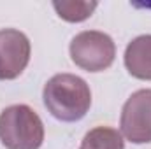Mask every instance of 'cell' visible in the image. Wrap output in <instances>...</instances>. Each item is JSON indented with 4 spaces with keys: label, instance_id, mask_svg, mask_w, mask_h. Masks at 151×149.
Segmentation results:
<instances>
[{
    "label": "cell",
    "instance_id": "1",
    "mask_svg": "<svg viewBox=\"0 0 151 149\" xmlns=\"http://www.w3.org/2000/svg\"><path fill=\"white\" fill-rule=\"evenodd\" d=\"M42 98L51 116L65 123L83 119L91 105V91L88 82L74 74L53 75L44 86Z\"/></svg>",
    "mask_w": 151,
    "mask_h": 149
},
{
    "label": "cell",
    "instance_id": "2",
    "mask_svg": "<svg viewBox=\"0 0 151 149\" xmlns=\"http://www.w3.org/2000/svg\"><path fill=\"white\" fill-rule=\"evenodd\" d=\"M0 140L5 149H39L44 142L42 119L25 104L5 107L0 112Z\"/></svg>",
    "mask_w": 151,
    "mask_h": 149
},
{
    "label": "cell",
    "instance_id": "3",
    "mask_svg": "<svg viewBox=\"0 0 151 149\" xmlns=\"http://www.w3.org/2000/svg\"><path fill=\"white\" fill-rule=\"evenodd\" d=\"M70 58L86 72H102L113 65L116 44L107 34L99 30H84L70 42Z\"/></svg>",
    "mask_w": 151,
    "mask_h": 149
},
{
    "label": "cell",
    "instance_id": "4",
    "mask_svg": "<svg viewBox=\"0 0 151 149\" xmlns=\"http://www.w3.org/2000/svg\"><path fill=\"white\" fill-rule=\"evenodd\" d=\"M119 128L134 144L151 142V90H137L128 97L121 109Z\"/></svg>",
    "mask_w": 151,
    "mask_h": 149
},
{
    "label": "cell",
    "instance_id": "5",
    "mask_svg": "<svg viewBox=\"0 0 151 149\" xmlns=\"http://www.w3.org/2000/svg\"><path fill=\"white\" fill-rule=\"evenodd\" d=\"M30 40L16 28L0 30V79L12 81L19 77L30 62Z\"/></svg>",
    "mask_w": 151,
    "mask_h": 149
},
{
    "label": "cell",
    "instance_id": "6",
    "mask_svg": "<svg viewBox=\"0 0 151 149\" xmlns=\"http://www.w3.org/2000/svg\"><path fill=\"white\" fill-rule=\"evenodd\" d=\"M123 60L132 77L151 81V34L139 35L132 42H128Z\"/></svg>",
    "mask_w": 151,
    "mask_h": 149
},
{
    "label": "cell",
    "instance_id": "7",
    "mask_svg": "<svg viewBox=\"0 0 151 149\" xmlns=\"http://www.w3.org/2000/svg\"><path fill=\"white\" fill-rule=\"evenodd\" d=\"M81 149H125V140L116 128L97 126L84 135Z\"/></svg>",
    "mask_w": 151,
    "mask_h": 149
},
{
    "label": "cell",
    "instance_id": "8",
    "mask_svg": "<svg viewBox=\"0 0 151 149\" xmlns=\"http://www.w3.org/2000/svg\"><path fill=\"white\" fill-rule=\"evenodd\" d=\"M97 5H99L97 2H79V0H76V2H65V0L53 2L56 14L69 23H81V21L88 19L93 14V11L97 9Z\"/></svg>",
    "mask_w": 151,
    "mask_h": 149
}]
</instances>
